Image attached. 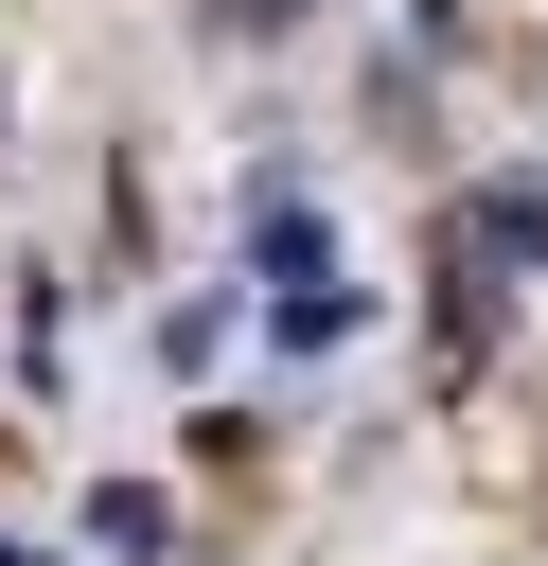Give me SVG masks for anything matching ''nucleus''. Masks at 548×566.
Wrapping results in <instances>:
<instances>
[{
  "label": "nucleus",
  "mask_w": 548,
  "mask_h": 566,
  "mask_svg": "<svg viewBox=\"0 0 548 566\" xmlns=\"http://www.w3.org/2000/svg\"><path fill=\"white\" fill-rule=\"evenodd\" d=\"M0 566H53V548H0Z\"/></svg>",
  "instance_id": "1"
}]
</instances>
